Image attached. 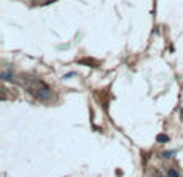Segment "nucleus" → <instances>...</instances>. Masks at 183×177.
I'll return each mask as SVG.
<instances>
[{
	"label": "nucleus",
	"instance_id": "obj_3",
	"mask_svg": "<svg viewBox=\"0 0 183 177\" xmlns=\"http://www.w3.org/2000/svg\"><path fill=\"white\" fill-rule=\"evenodd\" d=\"M167 177H180V175H178V172H177L175 169H170V171L167 172Z\"/></svg>",
	"mask_w": 183,
	"mask_h": 177
},
{
	"label": "nucleus",
	"instance_id": "obj_2",
	"mask_svg": "<svg viewBox=\"0 0 183 177\" xmlns=\"http://www.w3.org/2000/svg\"><path fill=\"white\" fill-rule=\"evenodd\" d=\"M156 140H158V142H169V137L164 135V134H159V135L156 137Z\"/></svg>",
	"mask_w": 183,
	"mask_h": 177
},
{
	"label": "nucleus",
	"instance_id": "obj_1",
	"mask_svg": "<svg viewBox=\"0 0 183 177\" xmlns=\"http://www.w3.org/2000/svg\"><path fill=\"white\" fill-rule=\"evenodd\" d=\"M24 89L39 100H48L52 97V89L40 79H27L23 82Z\"/></svg>",
	"mask_w": 183,
	"mask_h": 177
},
{
	"label": "nucleus",
	"instance_id": "obj_4",
	"mask_svg": "<svg viewBox=\"0 0 183 177\" xmlns=\"http://www.w3.org/2000/svg\"><path fill=\"white\" fill-rule=\"evenodd\" d=\"M170 155H172V151H164V153H162L164 158H170Z\"/></svg>",
	"mask_w": 183,
	"mask_h": 177
}]
</instances>
